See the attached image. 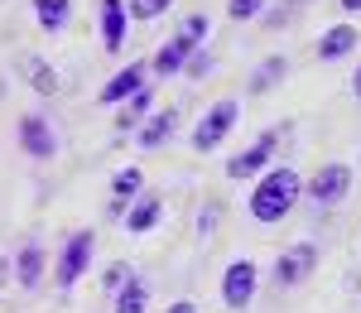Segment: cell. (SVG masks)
Here are the masks:
<instances>
[{
  "label": "cell",
  "instance_id": "obj_26",
  "mask_svg": "<svg viewBox=\"0 0 361 313\" xmlns=\"http://www.w3.org/2000/svg\"><path fill=\"white\" fill-rule=\"evenodd\" d=\"M342 10H347V15H357V10H361V0H342Z\"/></svg>",
  "mask_w": 361,
  "mask_h": 313
},
{
  "label": "cell",
  "instance_id": "obj_5",
  "mask_svg": "<svg viewBox=\"0 0 361 313\" xmlns=\"http://www.w3.org/2000/svg\"><path fill=\"white\" fill-rule=\"evenodd\" d=\"M87 260H92V231H73L68 246H63V256H58V285L73 289L78 275L87 270Z\"/></svg>",
  "mask_w": 361,
  "mask_h": 313
},
{
  "label": "cell",
  "instance_id": "obj_13",
  "mask_svg": "<svg viewBox=\"0 0 361 313\" xmlns=\"http://www.w3.org/2000/svg\"><path fill=\"white\" fill-rule=\"evenodd\" d=\"M361 39H357V29L352 25H337V29H328L323 39H318V58H342V54H352Z\"/></svg>",
  "mask_w": 361,
  "mask_h": 313
},
{
  "label": "cell",
  "instance_id": "obj_28",
  "mask_svg": "<svg viewBox=\"0 0 361 313\" xmlns=\"http://www.w3.org/2000/svg\"><path fill=\"white\" fill-rule=\"evenodd\" d=\"M0 285H5V260H0Z\"/></svg>",
  "mask_w": 361,
  "mask_h": 313
},
{
  "label": "cell",
  "instance_id": "obj_7",
  "mask_svg": "<svg viewBox=\"0 0 361 313\" xmlns=\"http://www.w3.org/2000/svg\"><path fill=\"white\" fill-rule=\"evenodd\" d=\"M20 145H25L34 159H54V149H58V140H54V130H49L44 116H25L20 121Z\"/></svg>",
  "mask_w": 361,
  "mask_h": 313
},
{
  "label": "cell",
  "instance_id": "obj_20",
  "mask_svg": "<svg viewBox=\"0 0 361 313\" xmlns=\"http://www.w3.org/2000/svg\"><path fill=\"white\" fill-rule=\"evenodd\" d=\"M111 188H116V198H135V193H140V169H135V164H130V169H121L111 178Z\"/></svg>",
  "mask_w": 361,
  "mask_h": 313
},
{
  "label": "cell",
  "instance_id": "obj_17",
  "mask_svg": "<svg viewBox=\"0 0 361 313\" xmlns=\"http://www.w3.org/2000/svg\"><path fill=\"white\" fill-rule=\"evenodd\" d=\"M169 135H173V111H159V116H149V125H140V145H145V149L164 145Z\"/></svg>",
  "mask_w": 361,
  "mask_h": 313
},
{
  "label": "cell",
  "instance_id": "obj_14",
  "mask_svg": "<svg viewBox=\"0 0 361 313\" xmlns=\"http://www.w3.org/2000/svg\"><path fill=\"white\" fill-rule=\"evenodd\" d=\"M159 222V198H140L130 212H126V231L130 236H145V231Z\"/></svg>",
  "mask_w": 361,
  "mask_h": 313
},
{
  "label": "cell",
  "instance_id": "obj_4",
  "mask_svg": "<svg viewBox=\"0 0 361 313\" xmlns=\"http://www.w3.org/2000/svg\"><path fill=\"white\" fill-rule=\"evenodd\" d=\"M231 125H236V102H217L212 111L202 116V125L193 130V149H202V154H207V149H217V145L226 140V130H231Z\"/></svg>",
  "mask_w": 361,
  "mask_h": 313
},
{
  "label": "cell",
  "instance_id": "obj_19",
  "mask_svg": "<svg viewBox=\"0 0 361 313\" xmlns=\"http://www.w3.org/2000/svg\"><path fill=\"white\" fill-rule=\"evenodd\" d=\"M145 106H149V87H140V92H135V102H130V106L121 111V121H116V125H121V130H130L140 116H145Z\"/></svg>",
  "mask_w": 361,
  "mask_h": 313
},
{
  "label": "cell",
  "instance_id": "obj_16",
  "mask_svg": "<svg viewBox=\"0 0 361 313\" xmlns=\"http://www.w3.org/2000/svg\"><path fill=\"white\" fill-rule=\"evenodd\" d=\"M15 275H20V285H25V289L39 285V275H44V246H25V251H20V265H15Z\"/></svg>",
  "mask_w": 361,
  "mask_h": 313
},
{
  "label": "cell",
  "instance_id": "obj_11",
  "mask_svg": "<svg viewBox=\"0 0 361 313\" xmlns=\"http://www.w3.org/2000/svg\"><path fill=\"white\" fill-rule=\"evenodd\" d=\"M140 78H145V63H130V68H121L111 82L102 87V102H126L130 92H140V87H145Z\"/></svg>",
  "mask_w": 361,
  "mask_h": 313
},
{
  "label": "cell",
  "instance_id": "obj_18",
  "mask_svg": "<svg viewBox=\"0 0 361 313\" xmlns=\"http://www.w3.org/2000/svg\"><path fill=\"white\" fill-rule=\"evenodd\" d=\"M34 15H39V25L58 34V29L68 25V0H34Z\"/></svg>",
  "mask_w": 361,
  "mask_h": 313
},
{
  "label": "cell",
  "instance_id": "obj_27",
  "mask_svg": "<svg viewBox=\"0 0 361 313\" xmlns=\"http://www.w3.org/2000/svg\"><path fill=\"white\" fill-rule=\"evenodd\" d=\"M352 92H357V97H361V68H357V78H352Z\"/></svg>",
  "mask_w": 361,
  "mask_h": 313
},
{
  "label": "cell",
  "instance_id": "obj_12",
  "mask_svg": "<svg viewBox=\"0 0 361 313\" xmlns=\"http://www.w3.org/2000/svg\"><path fill=\"white\" fill-rule=\"evenodd\" d=\"M20 73L29 78V87H34L39 97H54V92H58V73L49 68V63H44V58H34V54L20 58Z\"/></svg>",
  "mask_w": 361,
  "mask_h": 313
},
{
  "label": "cell",
  "instance_id": "obj_9",
  "mask_svg": "<svg viewBox=\"0 0 361 313\" xmlns=\"http://www.w3.org/2000/svg\"><path fill=\"white\" fill-rule=\"evenodd\" d=\"M270 149H275V135H265V140H255L250 149H241L231 164H226V173L231 178H250V173H260L265 164H270Z\"/></svg>",
  "mask_w": 361,
  "mask_h": 313
},
{
  "label": "cell",
  "instance_id": "obj_21",
  "mask_svg": "<svg viewBox=\"0 0 361 313\" xmlns=\"http://www.w3.org/2000/svg\"><path fill=\"white\" fill-rule=\"evenodd\" d=\"M173 0H130V15L135 20H154V15H164Z\"/></svg>",
  "mask_w": 361,
  "mask_h": 313
},
{
  "label": "cell",
  "instance_id": "obj_22",
  "mask_svg": "<svg viewBox=\"0 0 361 313\" xmlns=\"http://www.w3.org/2000/svg\"><path fill=\"white\" fill-rule=\"evenodd\" d=\"M260 5H265V0H231V5H226V15H231V20H255V15H260Z\"/></svg>",
  "mask_w": 361,
  "mask_h": 313
},
{
  "label": "cell",
  "instance_id": "obj_15",
  "mask_svg": "<svg viewBox=\"0 0 361 313\" xmlns=\"http://www.w3.org/2000/svg\"><path fill=\"white\" fill-rule=\"evenodd\" d=\"M145 304H149V289H145V280H135V275L116 289V313H145Z\"/></svg>",
  "mask_w": 361,
  "mask_h": 313
},
{
  "label": "cell",
  "instance_id": "obj_3",
  "mask_svg": "<svg viewBox=\"0 0 361 313\" xmlns=\"http://www.w3.org/2000/svg\"><path fill=\"white\" fill-rule=\"evenodd\" d=\"M222 299H226V309H236V313L250 309V299H255V265H250V260H231V265H226Z\"/></svg>",
  "mask_w": 361,
  "mask_h": 313
},
{
  "label": "cell",
  "instance_id": "obj_23",
  "mask_svg": "<svg viewBox=\"0 0 361 313\" xmlns=\"http://www.w3.org/2000/svg\"><path fill=\"white\" fill-rule=\"evenodd\" d=\"M279 73H284V58H275V63H265V68H260V78H255V92H265V87L275 82Z\"/></svg>",
  "mask_w": 361,
  "mask_h": 313
},
{
  "label": "cell",
  "instance_id": "obj_24",
  "mask_svg": "<svg viewBox=\"0 0 361 313\" xmlns=\"http://www.w3.org/2000/svg\"><path fill=\"white\" fill-rule=\"evenodd\" d=\"M126 280H130V270H126V265H111V270H106V285H111V289H121Z\"/></svg>",
  "mask_w": 361,
  "mask_h": 313
},
{
  "label": "cell",
  "instance_id": "obj_8",
  "mask_svg": "<svg viewBox=\"0 0 361 313\" xmlns=\"http://www.w3.org/2000/svg\"><path fill=\"white\" fill-rule=\"evenodd\" d=\"M313 260H318V251H313L308 241H304V246H289V251L275 260V280H279V285H299L308 270H313Z\"/></svg>",
  "mask_w": 361,
  "mask_h": 313
},
{
  "label": "cell",
  "instance_id": "obj_10",
  "mask_svg": "<svg viewBox=\"0 0 361 313\" xmlns=\"http://www.w3.org/2000/svg\"><path fill=\"white\" fill-rule=\"evenodd\" d=\"M126 10H130L126 0H102V39H106L102 49H111V54L126 44Z\"/></svg>",
  "mask_w": 361,
  "mask_h": 313
},
{
  "label": "cell",
  "instance_id": "obj_2",
  "mask_svg": "<svg viewBox=\"0 0 361 313\" xmlns=\"http://www.w3.org/2000/svg\"><path fill=\"white\" fill-rule=\"evenodd\" d=\"M202 34H207V15H193V20L183 25V34H178V39H169L164 49L154 54V68H159L164 78H169V73H178V68L193 58V49H197V39H202Z\"/></svg>",
  "mask_w": 361,
  "mask_h": 313
},
{
  "label": "cell",
  "instance_id": "obj_1",
  "mask_svg": "<svg viewBox=\"0 0 361 313\" xmlns=\"http://www.w3.org/2000/svg\"><path fill=\"white\" fill-rule=\"evenodd\" d=\"M299 193H304V183H299L294 169H270L255 183V193H250V217L255 222H279L299 202Z\"/></svg>",
  "mask_w": 361,
  "mask_h": 313
},
{
  "label": "cell",
  "instance_id": "obj_6",
  "mask_svg": "<svg viewBox=\"0 0 361 313\" xmlns=\"http://www.w3.org/2000/svg\"><path fill=\"white\" fill-rule=\"evenodd\" d=\"M347 188H352V169L347 164H323V169L313 173V202L318 207H337V202L347 198Z\"/></svg>",
  "mask_w": 361,
  "mask_h": 313
},
{
  "label": "cell",
  "instance_id": "obj_25",
  "mask_svg": "<svg viewBox=\"0 0 361 313\" xmlns=\"http://www.w3.org/2000/svg\"><path fill=\"white\" fill-rule=\"evenodd\" d=\"M169 313H197V309L188 304V299H178V304H169Z\"/></svg>",
  "mask_w": 361,
  "mask_h": 313
}]
</instances>
